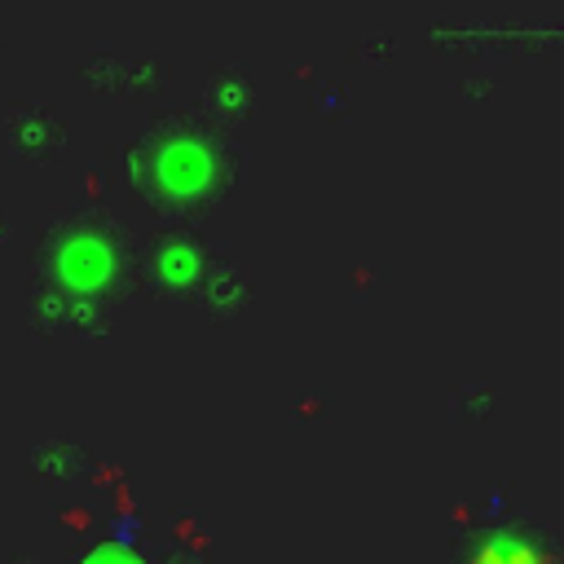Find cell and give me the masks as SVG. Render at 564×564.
Instances as JSON below:
<instances>
[{
  "label": "cell",
  "mask_w": 564,
  "mask_h": 564,
  "mask_svg": "<svg viewBox=\"0 0 564 564\" xmlns=\"http://www.w3.org/2000/svg\"><path fill=\"white\" fill-rule=\"evenodd\" d=\"M247 154L216 123L198 115H167L150 123L128 150L132 189L159 212H203L242 181Z\"/></svg>",
  "instance_id": "1"
},
{
  "label": "cell",
  "mask_w": 564,
  "mask_h": 564,
  "mask_svg": "<svg viewBox=\"0 0 564 564\" xmlns=\"http://www.w3.org/2000/svg\"><path fill=\"white\" fill-rule=\"evenodd\" d=\"M132 269L128 234L106 216H62L40 247V273L62 304H106L123 291Z\"/></svg>",
  "instance_id": "2"
}]
</instances>
